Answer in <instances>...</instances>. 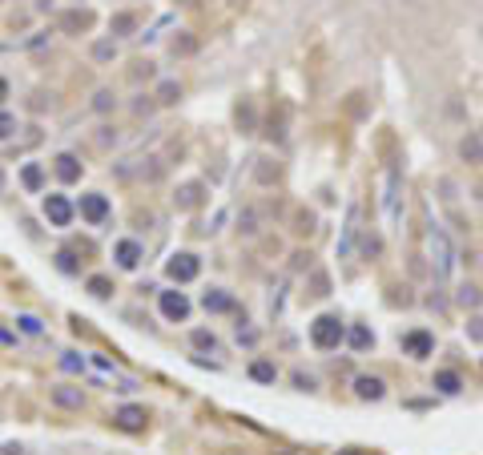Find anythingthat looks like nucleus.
<instances>
[{"label": "nucleus", "instance_id": "obj_1", "mask_svg": "<svg viewBox=\"0 0 483 455\" xmlns=\"http://www.w3.org/2000/svg\"><path fill=\"white\" fill-rule=\"evenodd\" d=\"M310 343L318 346V351H338V346L347 343V322L338 319V314H318V319L310 322Z\"/></svg>", "mask_w": 483, "mask_h": 455}, {"label": "nucleus", "instance_id": "obj_2", "mask_svg": "<svg viewBox=\"0 0 483 455\" xmlns=\"http://www.w3.org/2000/svg\"><path fill=\"white\" fill-rule=\"evenodd\" d=\"M198 274H201V258H198V254H189V250H182V254H174V258L165 262V278L177 283V286L194 283Z\"/></svg>", "mask_w": 483, "mask_h": 455}, {"label": "nucleus", "instance_id": "obj_3", "mask_svg": "<svg viewBox=\"0 0 483 455\" xmlns=\"http://www.w3.org/2000/svg\"><path fill=\"white\" fill-rule=\"evenodd\" d=\"M399 346H403V355H411V358H427V355H435V334L427 331V327H415V331L399 334Z\"/></svg>", "mask_w": 483, "mask_h": 455}, {"label": "nucleus", "instance_id": "obj_4", "mask_svg": "<svg viewBox=\"0 0 483 455\" xmlns=\"http://www.w3.org/2000/svg\"><path fill=\"white\" fill-rule=\"evenodd\" d=\"M157 310H161V319H170V322H186L194 307H189L186 290H161V295H157Z\"/></svg>", "mask_w": 483, "mask_h": 455}, {"label": "nucleus", "instance_id": "obj_5", "mask_svg": "<svg viewBox=\"0 0 483 455\" xmlns=\"http://www.w3.org/2000/svg\"><path fill=\"white\" fill-rule=\"evenodd\" d=\"M77 214H81L89 226H105V221H109V214H113V206H109V197H105V194H81Z\"/></svg>", "mask_w": 483, "mask_h": 455}, {"label": "nucleus", "instance_id": "obj_6", "mask_svg": "<svg viewBox=\"0 0 483 455\" xmlns=\"http://www.w3.org/2000/svg\"><path fill=\"white\" fill-rule=\"evenodd\" d=\"M73 214H77V206L65 194H49V197H45V218H49V226L65 230V226H73Z\"/></svg>", "mask_w": 483, "mask_h": 455}, {"label": "nucleus", "instance_id": "obj_7", "mask_svg": "<svg viewBox=\"0 0 483 455\" xmlns=\"http://www.w3.org/2000/svg\"><path fill=\"white\" fill-rule=\"evenodd\" d=\"M431 262H435V274H439V278L451 274V238H447L439 226H431Z\"/></svg>", "mask_w": 483, "mask_h": 455}, {"label": "nucleus", "instance_id": "obj_8", "mask_svg": "<svg viewBox=\"0 0 483 455\" xmlns=\"http://www.w3.org/2000/svg\"><path fill=\"white\" fill-rule=\"evenodd\" d=\"M113 258H117V266H121V270H137V266H141V258H145V250H141V242H137V238H121V242L113 246Z\"/></svg>", "mask_w": 483, "mask_h": 455}, {"label": "nucleus", "instance_id": "obj_9", "mask_svg": "<svg viewBox=\"0 0 483 455\" xmlns=\"http://www.w3.org/2000/svg\"><path fill=\"white\" fill-rule=\"evenodd\" d=\"M145 407H137V403H129V407H117L113 411V427H121V431H145Z\"/></svg>", "mask_w": 483, "mask_h": 455}, {"label": "nucleus", "instance_id": "obj_10", "mask_svg": "<svg viewBox=\"0 0 483 455\" xmlns=\"http://www.w3.org/2000/svg\"><path fill=\"white\" fill-rule=\"evenodd\" d=\"M49 399L57 407H65V411H81V407H85V391H81V387H69V383H57L49 391Z\"/></svg>", "mask_w": 483, "mask_h": 455}, {"label": "nucleus", "instance_id": "obj_11", "mask_svg": "<svg viewBox=\"0 0 483 455\" xmlns=\"http://www.w3.org/2000/svg\"><path fill=\"white\" fill-rule=\"evenodd\" d=\"M52 170H57V177H61L65 185H73V182H81L85 165H81L77 153H57V158H52Z\"/></svg>", "mask_w": 483, "mask_h": 455}, {"label": "nucleus", "instance_id": "obj_12", "mask_svg": "<svg viewBox=\"0 0 483 455\" xmlns=\"http://www.w3.org/2000/svg\"><path fill=\"white\" fill-rule=\"evenodd\" d=\"M387 395V383L379 379V375H359L355 379V399H362V403H379Z\"/></svg>", "mask_w": 483, "mask_h": 455}, {"label": "nucleus", "instance_id": "obj_13", "mask_svg": "<svg viewBox=\"0 0 483 455\" xmlns=\"http://www.w3.org/2000/svg\"><path fill=\"white\" fill-rule=\"evenodd\" d=\"M201 202H206V185H201V182H186V185L174 194V206H177V209H198Z\"/></svg>", "mask_w": 483, "mask_h": 455}, {"label": "nucleus", "instance_id": "obj_14", "mask_svg": "<svg viewBox=\"0 0 483 455\" xmlns=\"http://www.w3.org/2000/svg\"><path fill=\"white\" fill-rule=\"evenodd\" d=\"M89 25H93V13H89V9H69V13H61V28L69 37H81Z\"/></svg>", "mask_w": 483, "mask_h": 455}, {"label": "nucleus", "instance_id": "obj_15", "mask_svg": "<svg viewBox=\"0 0 483 455\" xmlns=\"http://www.w3.org/2000/svg\"><path fill=\"white\" fill-rule=\"evenodd\" d=\"M459 158L467 165H483V133H463L459 137Z\"/></svg>", "mask_w": 483, "mask_h": 455}, {"label": "nucleus", "instance_id": "obj_16", "mask_svg": "<svg viewBox=\"0 0 483 455\" xmlns=\"http://www.w3.org/2000/svg\"><path fill=\"white\" fill-rule=\"evenodd\" d=\"M201 307L210 310V314H226V310H238V302L226 290H218V286H210L206 295H201Z\"/></svg>", "mask_w": 483, "mask_h": 455}, {"label": "nucleus", "instance_id": "obj_17", "mask_svg": "<svg viewBox=\"0 0 483 455\" xmlns=\"http://www.w3.org/2000/svg\"><path fill=\"white\" fill-rule=\"evenodd\" d=\"M137 33V13H113L109 16V37H133Z\"/></svg>", "mask_w": 483, "mask_h": 455}, {"label": "nucleus", "instance_id": "obj_18", "mask_svg": "<svg viewBox=\"0 0 483 455\" xmlns=\"http://www.w3.org/2000/svg\"><path fill=\"white\" fill-rule=\"evenodd\" d=\"M89 57H93L97 65H113V61H117V40H113V37L93 40V49H89Z\"/></svg>", "mask_w": 483, "mask_h": 455}, {"label": "nucleus", "instance_id": "obj_19", "mask_svg": "<svg viewBox=\"0 0 483 455\" xmlns=\"http://www.w3.org/2000/svg\"><path fill=\"white\" fill-rule=\"evenodd\" d=\"M431 387H435V391H443V395H459V391H463V383H459L455 371H435Z\"/></svg>", "mask_w": 483, "mask_h": 455}, {"label": "nucleus", "instance_id": "obj_20", "mask_svg": "<svg viewBox=\"0 0 483 455\" xmlns=\"http://www.w3.org/2000/svg\"><path fill=\"white\" fill-rule=\"evenodd\" d=\"M21 182H25L28 194H37L40 185H45V165H40V161H28L25 170H21Z\"/></svg>", "mask_w": 483, "mask_h": 455}, {"label": "nucleus", "instance_id": "obj_21", "mask_svg": "<svg viewBox=\"0 0 483 455\" xmlns=\"http://www.w3.org/2000/svg\"><path fill=\"white\" fill-rule=\"evenodd\" d=\"M347 343H350V351H371V346H374V331L359 322V327H350Z\"/></svg>", "mask_w": 483, "mask_h": 455}, {"label": "nucleus", "instance_id": "obj_22", "mask_svg": "<svg viewBox=\"0 0 483 455\" xmlns=\"http://www.w3.org/2000/svg\"><path fill=\"white\" fill-rule=\"evenodd\" d=\"M250 379L254 383H274L278 379V367H274L270 358H254V363H250Z\"/></svg>", "mask_w": 483, "mask_h": 455}, {"label": "nucleus", "instance_id": "obj_23", "mask_svg": "<svg viewBox=\"0 0 483 455\" xmlns=\"http://www.w3.org/2000/svg\"><path fill=\"white\" fill-rule=\"evenodd\" d=\"M170 53H174V57H194V53H198V37H194V33H177V37L170 40Z\"/></svg>", "mask_w": 483, "mask_h": 455}, {"label": "nucleus", "instance_id": "obj_24", "mask_svg": "<svg viewBox=\"0 0 483 455\" xmlns=\"http://www.w3.org/2000/svg\"><path fill=\"white\" fill-rule=\"evenodd\" d=\"M314 230H318V218H314V209H298V214H294V234H298V238H310Z\"/></svg>", "mask_w": 483, "mask_h": 455}, {"label": "nucleus", "instance_id": "obj_25", "mask_svg": "<svg viewBox=\"0 0 483 455\" xmlns=\"http://www.w3.org/2000/svg\"><path fill=\"white\" fill-rule=\"evenodd\" d=\"M153 101H157V105H177V101H182V85H177V81H161Z\"/></svg>", "mask_w": 483, "mask_h": 455}, {"label": "nucleus", "instance_id": "obj_26", "mask_svg": "<svg viewBox=\"0 0 483 455\" xmlns=\"http://www.w3.org/2000/svg\"><path fill=\"white\" fill-rule=\"evenodd\" d=\"M306 295H310V298H326V295H331V274H326V270H314V274H310Z\"/></svg>", "mask_w": 483, "mask_h": 455}, {"label": "nucleus", "instance_id": "obj_27", "mask_svg": "<svg viewBox=\"0 0 483 455\" xmlns=\"http://www.w3.org/2000/svg\"><path fill=\"white\" fill-rule=\"evenodd\" d=\"M455 302H459V307H471V310H475V307L483 302V290H479V286H471V283H463V286H459V295H455Z\"/></svg>", "mask_w": 483, "mask_h": 455}, {"label": "nucleus", "instance_id": "obj_28", "mask_svg": "<svg viewBox=\"0 0 483 455\" xmlns=\"http://www.w3.org/2000/svg\"><path fill=\"white\" fill-rule=\"evenodd\" d=\"M238 129H242V133H254V129H258V117H254V105H250V101L238 105Z\"/></svg>", "mask_w": 483, "mask_h": 455}, {"label": "nucleus", "instance_id": "obj_29", "mask_svg": "<svg viewBox=\"0 0 483 455\" xmlns=\"http://www.w3.org/2000/svg\"><path fill=\"white\" fill-rule=\"evenodd\" d=\"M113 109H117L113 89H97V93H93V113H113Z\"/></svg>", "mask_w": 483, "mask_h": 455}, {"label": "nucleus", "instance_id": "obj_30", "mask_svg": "<svg viewBox=\"0 0 483 455\" xmlns=\"http://www.w3.org/2000/svg\"><path fill=\"white\" fill-rule=\"evenodd\" d=\"M57 270L61 274H81V262H77L73 250H57Z\"/></svg>", "mask_w": 483, "mask_h": 455}, {"label": "nucleus", "instance_id": "obj_31", "mask_svg": "<svg viewBox=\"0 0 483 455\" xmlns=\"http://www.w3.org/2000/svg\"><path fill=\"white\" fill-rule=\"evenodd\" d=\"M89 295H93V298H109L113 295V283L105 278V274H93V278H89Z\"/></svg>", "mask_w": 483, "mask_h": 455}, {"label": "nucleus", "instance_id": "obj_32", "mask_svg": "<svg viewBox=\"0 0 483 455\" xmlns=\"http://www.w3.org/2000/svg\"><path fill=\"white\" fill-rule=\"evenodd\" d=\"M455 197H459V185L451 182V177H439V202L451 209V206H455Z\"/></svg>", "mask_w": 483, "mask_h": 455}, {"label": "nucleus", "instance_id": "obj_33", "mask_svg": "<svg viewBox=\"0 0 483 455\" xmlns=\"http://www.w3.org/2000/svg\"><path fill=\"white\" fill-rule=\"evenodd\" d=\"M189 343L198 346V351H218V334L213 331H194L189 334Z\"/></svg>", "mask_w": 483, "mask_h": 455}, {"label": "nucleus", "instance_id": "obj_34", "mask_svg": "<svg viewBox=\"0 0 483 455\" xmlns=\"http://www.w3.org/2000/svg\"><path fill=\"white\" fill-rule=\"evenodd\" d=\"M383 254V238L379 234H362V258H379Z\"/></svg>", "mask_w": 483, "mask_h": 455}, {"label": "nucleus", "instance_id": "obj_35", "mask_svg": "<svg viewBox=\"0 0 483 455\" xmlns=\"http://www.w3.org/2000/svg\"><path fill=\"white\" fill-rule=\"evenodd\" d=\"M294 387L298 391H318V379H314L310 371H294Z\"/></svg>", "mask_w": 483, "mask_h": 455}, {"label": "nucleus", "instance_id": "obj_36", "mask_svg": "<svg viewBox=\"0 0 483 455\" xmlns=\"http://www.w3.org/2000/svg\"><path fill=\"white\" fill-rule=\"evenodd\" d=\"M238 230H242V234H258V214H254V209H246V214H242V221H238Z\"/></svg>", "mask_w": 483, "mask_h": 455}, {"label": "nucleus", "instance_id": "obj_37", "mask_svg": "<svg viewBox=\"0 0 483 455\" xmlns=\"http://www.w3.org/2000/svg\"><path fill=\"white\" fill-rule=\"evenodd\" d=\"M13 133H16V117H13V113H4V109H0V141H9Z\"/></svg>", "mask_w": 483, "mask_h": 455}, {"label": "nucleus", "instance_id": "obj_38", "mask_svg": "<svg viewBox=\"0 0 483 455\" xmlns=\"http://www.w3.org/2000/svg\"><path fill=\"white\" fill-rule=\"evenodd\" d=\"M149 77H153V61H137L129 69V81H149Z\"/></svg>", "mask_w": 483, "mask_h": 455}, {"label": "nucleus", "instance_id": "obj_39", "mask_svg": "<svg viewBox=\"0 0 483 455\" xmlns=\"http://www.w3.org/2000/svg\"><path fill=\"white\" fill-rule=\"evenodd\" d=\"M61 367H65V371H73V375H77V371H85V358L77 355V351H65V355H61Z\"/></svg>", "mask_w": 483, "mask_h": 455}, {"label": "nucleus", "instance_id": "obj_40", "mask_svg": "<svg viewBox=\"0 0 483 455\" xmlns=\"http://www.w3.org/2000/svg\"><path fill=\"white\" fill-rule=\"evenodd\" d=\"M254 177H258V182H262V185H270V182H274V177H278V165H270V161H262L258 170H254Z\"/></svg>", "mask_w": 483, "mask_h": 455}, {"label": "nucleus", "instance_id": "obj_41", "mask_svg": "<svg viewBox=\"0 0 483 455\" xmlns=\"http://www.w3.org/2000/svg\"><path fill=\"white\" fill-rule=\"evenodd\" d=\"M467 339L471 343H483V314H475V319L467 322Z\"/></svg>", "mask_w": 483, "mask_h": 455}, {"label": "nucleus", "instance_id": "obj_42", "mask_svg": "<svg viewBox=\"0 0 483 455\" xmlns=\"http://www.w3.org/2000/svg\"><path fill=\"white\" fill-rule=\"evenodd\" d=\"M16 322H21V331L25 334H40V319H33V314H21Z\"/></svg>", "mask_w": 483, "mask_h": 455}, {"label": "nucleus", "instance_id": "obj_43", "mask_svg": "<svg viewBox=\"0 0 483 455\" xmlns=\"http://www.w3.org/2000/svg\"><path fill=\"white\" fill-rule=\"evenodd\" d=\"M113 141H117V129H113V125H101V129H97V146H113Z\"/></svg>", "mask_w": 483, "mask_h": 455}, {"label": "nucleus", "instance_id": "obj_44", "mask_svg": "<svg viewBox=\"0 0 483 455\" xmlns=\"http://www.w3.org/2000/svg\"><path fill=\"white\" fill-rule=\"evenodd\" d=\"M153 105H157V101H149L145 93H141V101H133V113L137 117H145V113H153Z\"/></svg>", "mask_w": 483, "mask_h": 455}, {"label": "nucleus", "instance_id": "obj_45", "mask_svg": "<svg viewBox=\"0 0 483 455\" xmlns=\"http://www.w3.org/2000/svg\"><path fill=\"white\" fill-rule=\"evenodd\" d=\"M0 455H25V447H21V443H4V447H0Z\"/></svg>", "mask_w": 483, "mask_h": 455}, {"label": "nucleus", "instance_id": "obj_46", "mask_svg": "<svg viewBox=\"0 0 483 455\" xmlns=\"http://www.w3.org/2000/svg\"><path fill=\"white\" fill-rule=\"evenodd\" d=\"M4 101H9V77L0 73V105H4Z\"/></svg>", "mask_w": 483, "mask_h": 455}, {"label": "nucleus", "instance_id": "obj_47", "mask_svg": "<svg viewBox=\"0 0 483 455\" xmlns=\"http://www.w3.org/2000/svg\"><path fill=\"white\" fill-rule=\"evenodd\" d=\"M335 455H367V451H359V447H343V451H335Z\"/></svg>", "mask_w": 483, "mask_h": 455}, {"label": "nucleus", "instance_id": "obj_48", "mask_svg": "<svg viewBox=\"0 0 483 455\" xmlns=\"http://www.w3.org/2000/svg\"><path fill=\"white\" fill-rule=\"evenodd\" d=\"M475 197H479V202H483V185H475Z\"/></svg>", "mask_w": 483, "mask_h": 455}, {"label": "nucleus", "instance_id": "obj_49", "mask_svg": "<svg viewBox=\"0 0 483 455\" xmlns=\"http://www.w3.org/2000/svg\"><path fill=\"white\" fill-rule=\"evenodd\" d=\"M0 4H4V0H0Z\"/></svg>", "mask_w": 483, "mask_h": 455}]
</instances>
